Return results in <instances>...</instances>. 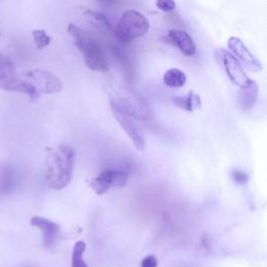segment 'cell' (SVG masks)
<instances>
[{
  "label": "cell",
  "mask_w": 267,
  "mask_h": 267,
  "mask_svg": "<svg viewBox=\"0 0 267 267\" xmlns=\"http://www.w3.org/2000/svg\"><path fill=\"white\" fill-rule=\"evenodd\" d=\"M74 150L65 144L46 148V182L49 188L62 190L69 186L73 177Z\"/></svg>",
  "instance_id": "1"
},
{
  "label": "cell",
  "mask_w": 267,
  "mask_h": 267,
  "mask_svg": "<svg viewBox=\"0 0 267 267\" xmlns=\"http://www.w3.org/2000/svg\"><path fill=\"white\" fill-rule=\"evenodd\" d=\"M68 32L73 45L82 54L83 60L89 69L98 72L109 71L110 65L108 56L98 41L92 38L81 27L72 23L68 25Z\"/></svg>",
  "instance_id": "2"
},
{
  "label": "cell",
  "mask_w": 267,
  "mask_h": 267,
  "mask_svg": "<svg viewBox=\"0 0 267 267\" xmlns=\"http://www.w3.org/2000/svg\"><path fill=\"white\" fill-rule=\"evenodd\" d=\"M0 89L24 93L31 102H35L40 96L35 87L22 77H19L13 61L3 52H0Z\"/></svg>",
  "instance_id": "3"
},
{
  "label": "cell",
  "mask_w": 267,
  "mask_h": 267,
  "mask_svg": "<svg viewBox=\"0 0 267 267\" xmlns=\"http://www.w3.org/2000/svg\"><path fill=\"white\" fill-rule=\"evenodd\" d=\"M148 29L149 22L143 14L135 10H128L120 17L114 33L119 42L129 43L143 37Z\"/></svg>",
  "instance_id": "4"
},
{
  "label": "cell",
  "mask_w": 267,
  "mask_h": 267,
  "mask_svg": "<svg viewBox=\"0 0 267 267\" xmlns=\"http://www.w3.org/2000/svg\"><path fill=\"white\" fill-rule=\"evenodd\" d=\"M111 105L132 119L148 121L154 118V111L146 99L134 90H127L112 98Z\"/></svg>",
  "instance_id": "5"
},
{
  "label": "cell",
  "mask_w": 267,
  "mask_h": 267,
  "mask_svg": "<svg viewBox=\"0 0 267 267\" xmlns=\"http://www.w3.org/2000/svg\"><path fill=\"white\" fill-rule=\"evenodd\" d=\"M22 78L29 82L41 94H55L63 90L62 80L51 71L30 69L22 72Z\"/></svg>",
  "instance_id": "6"
},
{
  "label": "cell",
  "mask_w": 267,
  "mask_h": 267,
  "mask_svg": "<svg viewBox=\"0 0 267 267\" xmlns=\"http://www.w3.org/2000/svg\"><path fill=\"white\" fill-rule=\"evenodd\" d=\"M128 175L126 171L119 169H106L98 176L89 179L90 188L100 196L105 194L110 188H122L127 184Z\"/></svg>",
  "instance_id": "7"
},
{
  "label": "cell",
  "mask_w": 267,
  "mask_h": 267,
  "mask_svg": "<svg viewBox=\"0 0 267 267\" xmlns=\"http://www.w3.org/2000/svg\"><path fill=\"white\" fill-rule=\"evenodd\" d=\"M215 54L220 59L227 78L234 85L238 86L239 88L247 85L251 79L247 78V75L245 74L242 68V65L235 56H234L230 51L224 50L222 48L216 49Z\"/></svg>",
  "instance_id": "8"
},
{
  "label": "cell",
  "mask_w": 267,
  "mask_h": 267,
  "mask_svg": "<svg viewBox=\"0 0 267 267\" xmlns=\"http://www.w3.org/2000/svg\"><path fill=\"white\" fill-rule=\"evenodd\" d=\"M227 47L231 50V53L235 56L246 69L253 72H259L262 70L261 62L251 52V50L245 46L241 39L237 37H231L227 40Z\"/></svg>",
  "instance_id": "9"
},
{
  "label": "cell",
  "mask_w": 267,
  "mask_h": 267,
  "mask_svg": "<svg viewBox=\"0 0 267 267\" xmlns=\"http://www.w3.org/2000/svg\"><path fill=\"white\" fill-rule=\"evenodd\" d=\"M111 109L114 115V118L119 123V125L122 127V129L126 132V135L132 142L134 146L139 151H143L145 149V140L142 135V132L137 125V123L134 121V119L124 113L120 112L116 107L111 105Z\"/></svg>",
  "instance_id": "10"
},
{
  "label": "cell",
  "mask_w": 267,
  "mask_h": 267,
  "mask_svg": "<svg viewBox=\"0 0 267 267\" xmlns=\"http://www.w3.org/2000/svg\"><path fill=\"white\" fill-rule=\"evenodd\" d=\"M29 223L42 232L43 245L46 249H51L55 245L61 235V227L58 223L42 216H32Z\"/></svg>",
  "instance_id": "11"
},
{
  "label": "cell",
  "mask_w": 267,
  "mask_h": 267,
  "mask_svg": "<svg viewBox=\"0 0 267 267\" xmlns=\"http://www.w3.org/2000/svg\"><path fill=\"white\" fill-rule=\"evenodd\" d=\"M168 36L173 43L177 45L179 50L184 55L193 56L196 53V45L189 33H187L185 30L177 28L170 29L168 32Z\"/></svg>",
  "instance_id": "12"
},
{
  "label": "cell",
  "mask_w": 267,
  "mask_h": 267,
  "mask_svg": "<svg viewBox=\"0 0 267 267\" xmlns=\"http://www.w3.org/2000/svg\"><path fill=\"white\" fill-rule=\"evenodd\" d=\"M258 94L259 88L253 80H251L244 87L239 88L237 98L240 109L244 112H250L251 110H253V108L257 104Z\"/></svg>",
  "instance_id": "13"
},
{
  "label": "cell",
  "mask_w": 267,
  "mask_h": 267,
  "mask_svg": "<svg viewBox=\"0 0 267 267\" xmlns=\"http://www.w3.org/2000/svg\"><path fill=\"white\" fill-rule=\"evenodd\" d=\"M173 102L176 107L189 113H192L202 107V99H200V97L197 94H195L193 91H189L184 96H179L174 98Z\"/></svg>",
  "instance_id": "14"
},
{
  "label": "cell",
  "mask_w": 267,
  "mask_h": 267,
  "mask_svg": "<svg viewBox=\"0 0 267 267\" xmlns=\"http://www.w3.org/2000/svg\"><path fill=\"white\" fill-rule=\"evenodd\" d=\"M17 173L13 167L5 165L4 168L0 170V195L12 192L17 185Z\"/></svg>",
  "instance_id": "15"
},
{
  "label": "cell",
  "mask_w": 267,
  "mask_h": 267,
  "mask_svg": "<svg viewBox=\"0 0 267 267\" xmlns=\"http://www.w3.org/2000/svg\"><path fill=\"white\" fill-rule=\"evenodd\" d=\"M85 17L88 19V21L98 30L103 32H111L113 30V27L108 20V18L99 12L92 11L90 9L83 10Z\"/></svg>",
  "instance_id": "16"
},
{
  "label": "cell",
  "mask_w": 267,
  "mask_h": 267,
  "mask_svg": "<svg viewBox=\"0 0 267 267\" xmlns=\"http://www.w3.org/2000/svg\"><path fill=\"white\" fill-rule=\"evenodd\" d=\"M163 82L167 87L182 88L187 82L186 74L180 69L173 68L167 71L163 77Z\"/></svg>",
  "instance_id": "17"
},
{
  "label": "cell",
  "mask_w": 267,
  "mask_h": 267,
  "mask_svg": "<svg viewBox=\"0 0 267 267\" xmlns=\"http://www.w3.org/2000/svg\"><path fill=\"white\" fill-rule=\"evenodd\" d=\"M86 242L80 240L75 242L72 256H71V267H88L86 261L84 260V254L86 252Z\"/></svg>",
  "instance_id": "18"
},
{
  "label": "cell",
  "mask_w": 267,
  "mask_h": 267,
  "mask_svg": "<svg viewBox=\"0 0 267 267\" xmlns=\"http://www.w3.org/2000/svg\"><path fill=\"white\" fill-rule=\"evenodd\" d=\"M32 37L35 41L36 47L41 50L47 47L51 43V38L47 35V32L43 29H35L32 30Z\"/></svg>",
  "instance_id": "19"
},
{
  "label": "cell",
  "mask_w": 267,
  "mask_h": 267,
  "mask_svg": "<svg viewBox=\"0 0 267 267\" xmlns=\"http://www.w3.org/2000/svg\"><path fill=\"white\" fill-rule=\"evenodd\" d=\"M231 177H232L233 181L235 182L236 184H238V185H244L250 180L249 175L246 173L242 171V170H239V169L233 170L232 174H231Z\"/></svg>",
  "instance_id": "20"
},
{
  "label": "cell",
  "mask_w": 267,
  "mask_h": 267,
  "mask_svg": "<svg viewBox=\"0 0 267 267\" xmlns=\"http://www.w3.org/2000/svg\"><path fill=\"white\" fill-rule=\"evenodd\" d=\"M156 6L163 12H173L177 7L174 0H157Z\"/></svg>",
  "instance_id": "21"
},
{
  "label": "cell",
  "mask_w": 267,
  "mask_h": 267,
  "mask_svg": "<svg viewBox=\"0 0 267 267\" xmlns=\"http://www.w3.org/2000/svg\"><path fill=\"white\" fill-rule=\"evenodd\" d=\"M140 265L141 267H158V259L152 255H148L142 259Z\"/></svg>",
  "instance_id": "22"
},
{
  "label": "cell",
  "mask_w": 267,
  "mask_h": 267,
  "mask_svg": "<svg viewBox=\"0 0 267 267\" xmlns=\"http://www.w3.org/2000/svg\"><path fill=\"white\" fill-rule=\"evenodd\" d=\"M95 2H96L99 6H102V7H104V8L109 9V8H113V7L117 4L118 0H95Z\"/></svg>",
  "instance_id": "23"
}]
</instances>
